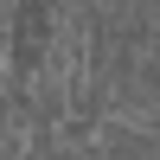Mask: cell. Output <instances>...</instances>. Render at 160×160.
I'll return each instance as SVG.
<instances>
[{"instance_id":"6da1fadb","label":"cell","mask_w":160,"mask_h":160,"mask_svg":"<svg viewBox=\"0 0 160 160\" xmlns=\"http://www.w3.org/2000/svg\"><path fill=\"white\" fill-rule=\"evenodd\" d=\"M109 160H160L154 135H128V128H109Z\"/></svg>"},{"instance_id":"7a4b0ae2","label":"cell","mask_w":160,"mask_h":160,"mask_svg":"<svg viewBox=\"0 0 160 160\" xmlns=\"http://www.w3.org/2000/svg\"><path fill=\"white\" fill-rule=\"evenodd\" d=\"M45 160H109L102 148H83V128H71V141H64V148H51Z\"/></svg>"}]
</instances>
